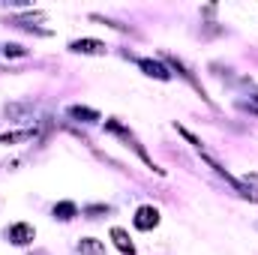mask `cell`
I'll use <instances>...</instances> for the list:
<instances>
[{
	"mask_svg": "<svg viewBox=\"0 0 258 255\" xmlns=\"http://www.w3.org/2000/svg\"><path fill=\"white\" fill-rule=\"evenodd\" d=\"M138 66H141V69H144V75H150V78H159V81H168V78H171V72L159 63V60L144 57V60H138Z\"/></svg>",
	"mask_w": 258,
	"mask_h": 255,
	"instance_id": "5",
	"label": "cell"
},
{
	"mask_svg": "<svg viewBox=\"0 0 258 255\" xmlns=\"http://www.w3.org/2000/svg\"><path fill=\"white\" fill-rule=\"evenodd\" d=\"M135 228L138 231H150V228H156L159 225V210L153 207V204H144V207H138L135 210Z\"/></svg>",
	"mask_w": 258,
	"mask_h": 255,
	"instance_id": "3",
	"label": "cell"
},
{
	"mask_svg": "<svg viewBox=\"0 0 258 255\" xmlns=\"http://www.w3.org/2000/svg\"><path fill=\"white\" fill-rule=\"evenodd\" d=\"M69 114H72V117H78V120H87V123L99 120V111H93V108H84V105H72V108H69Z\"/></svg>",
	"mask_w": 258,
	"mask_h": 255,
	"instance_id": "9",
	"label": "cell"
},
{
	"mask_svg": "<svg viewBox=\"0 0 258 255\" xmlns=\"http://www.w3.org/2000/svg\"><path fill=\"white\" fill-rule=\"evenodd\" d=\"M105 129H108L111 135L123 138V141H126V147H132V150H135V153H138V156H141V159L147 162V168H153L156 174H165V171H162V168H159V165H156V162H153V159L147 156V153H144V147L138 144V138H135V135H132V132H129L126 126H123V123H117V120H105Z\"/></svg>",
	"mask_w": 258,
	"mask_h": 255,
	"instance_id": "1",
	"label": "cell"
},
{
	"mask_svg": "<svg viewBox=\"0 0 258 255\" xmlns=\"http://www.w3.org/2000/svg\"><path fill=\"white\" fill-rule=\"evenodd\" d=\"M111 240H114V246H117L123 255H135V246H132L129 234L120 228V225H114V228H111Z\"/></svg>",
	"mask_w": 258,
	"mask_h": 255,
	"instance_id": "6",
	"label": "cell"
},
{
	"mask_svg": "<svg viewBox=\"0 0 258 255\" xmlns=\"http://www.w3.org/2000/svg\"><path fill=\"white\" fill-rule=\"evenodd\" d=\"M36 135V129H21V132H9V135H0V144H18V141H30Z\"/></svg>",
	"mask_w": 258,
	"mask_h": 255,
	"instance_id": "8",
	"label": "cell"
},
{
	"mask_svg": "<svg viewBox=\"0 0 258 255\" xmlns=\"http://www.w3.org/2000/svg\"><path fill=\"white\" fill-rule=\"evenodd\" d=\"M177 132H180V135H183V138H186V141H189V144H195V147H198V150H201V138H195V135H192V132H189V129L177 126Z\"/></svg>",
	"mask_w": 258,
	"mask_h": 255,
	"instance_id": "11",
	"label": "cell"
},
{
	"mask_svg": "<svg viewBox=\"0 0 258 255\" xmlns=\"http://www.w3.org/2000/svg\"><path fill=\"white\" fill-rule=\"evenodd\" d=\"M75 213H78V207H75V204H72V201H60V204H54V216H57V219H72V216H75Z\"/></svg>",
	"mask_w": 258,
	"mask_h": 255,
	"instance_id": "10",
	"label": "cell"
},
{
	"mask_svg": "<svg viewBox=\"0 0 258 255\" xmlns=\"http://www.w3.org/2000/svg\"><path fill=\"white\" fill-rule=\"evenodd\" d=\"M69 48L75 54H105V42H99V39H75V42H69Z\"/></svg>",
	"mask_w": 258,
	"mask_h": 255,
	"instance_id": "4",
	"label": "cell"
},
{
	"mask_svg": "<svg viewBox=\"0 0 258 255\" xmlns=\"http://www.w3.org/2000/svg\"><path fill=\"white\" fill-rule=\"evenodd\" d=\"M78 252L81 255H105V243L96 237H81L78 240Z\"/></svg>",
	"mask_w": 258,
	"mask_h": 255,
	"instance_id": "7",
	"label": "cell"
},
{
	"mask_svg": "<svg viewBox=\"0 0 258 255\" xmlns=\"http://www.w3.org/2000/svg\"><path fill=\"white\" fill-rule=\"evenodd\" d=\"M33 237H36V228H33V225H27V222H15V225H9V228H6V240H9V243H15V246H27Z\"/></svg>",
	"mask_w": 258,
	"mask_h": 255,
	"instance_id": "2",
	"label": "cell"
},
{
	"mask_svg": "<svg viewBox=\"0 0 258 255\" xmlns=\"http://www.w3.org/2000/svg\"><path fill=\"white\" fill-rule=\"evenodd\" d=\"M3 51H6V57H24V54H27V51H24L21 45H6Z\"/></svg>",
	"mask_w": 258,
	"mask_h": 255,
	"instance_id": "12",
	"label": "cell"
}]
</instances>
